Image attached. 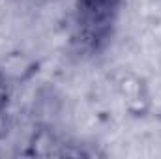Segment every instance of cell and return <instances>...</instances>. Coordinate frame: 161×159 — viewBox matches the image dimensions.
<instances>
[{"label": "cell", "mask_w": 161, "mask_h": 159, "mask_svg": "<svg viewBox=\"0 0 161 159\" xmlns=\"http://www.w3.org/2000/svg\"><path fill=\"white\" fill-rule=\"evenodd\" d=\"M8 97H9V88H8V82H6V79L0 75V111L6 107Z\"/></svg>", "instance_id": "cell-1"}]
</instances>
